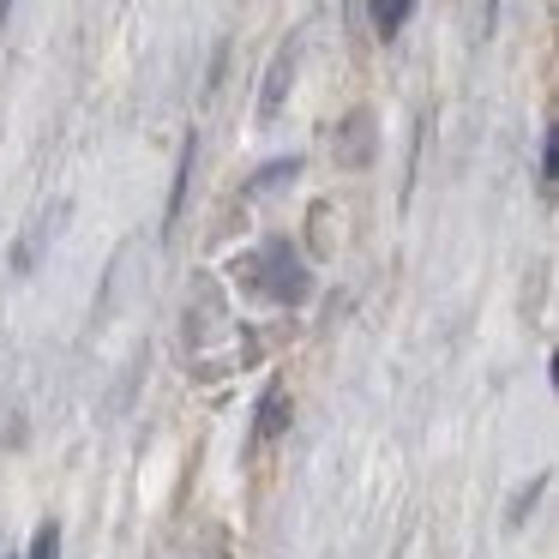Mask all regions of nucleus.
Masks as SVG:
<instances>
[{
	"label": "nucleus",
	"instance_id": "obj_8",
	"mask_svg": "<svg viewBox=\"0 0 559 559\" xmlns=\"http://www.w3.org/2000/svg\"><path fill=\"white\" fill-rule=\"evenodd\" d=\"M349 139H343V163H367V115H349Z\"/></svg>",
	"mask_w": 559,
	"mask_h": 559
},
{
	"label": "nucleus",
	"instance_id": "obj_9",
	"mask_svg": "<svg viewBox=\"0 0 559 559\" xmlns=\"http://www.w3.org/2000/svg\"><path fill=\"white\" fill-rule=\"evenodd\" d=\"M7 13H13V0H0V31H7Z\"/></svg>",
	"mask_w": 559,
	"mask_h": 559
},
{
	"label": "nucleus",
	"instance_id": "obj_6",
	"mask_svg": "<svg viewBox=\"0 0 559 559\" xmlns=\"http://www.w3.org/2000/svg\"><path fill=\"white\" fill-rule=\"evenodd\" d=\"M295 175H301V157H283V163H271V169H259L253 181H247V199H259V193H271V187H289Z\"/></svg>",
	"mask_w": 559,
	"mask_h": 559
},
{
	"label": "nucleus",
	"instance_id": "obj_2",
	"mask_svg": "<svg viewBox=\"0 0 559 559\" xmlns=\"http://www.w3.org/2000/svg\"><path fill=\"white\" fill-rule=\"evenodd\" d=\"M283 427H289V385H283V379H271L265 397L253 403V451H265Z\"/></svg>",
	"mask_w": 559,
	"mask_h": 559
},
{
	"label": "nucleus",
	"instance_id": "obj_4",
	"mask_svg": "<svg viewBox=\"0 0 559 559\" xmlns=\"http://www.w3.org/2000/svg\"><path fill=\"white\" fill-rule=\"evenodd\" d=\"M409 13H415V0H367V19H373V31L379 37H397L403 25H409Z\"/></svg>",
	"mask_w": 559,
	"mask_h": 559
},
{
	"label": "nucleus",
	"instance_id": "obj_1",
	"mask_svg": "<svg viewBox=\"0 0 559 559\" xmlns=\"http://www.w3.org/2000/svg\"><path fill=\"white\" fill-rule=\"evenodd\" d=\"M247 283H253L265 301L277 307H301L307 295H313V271H307V259L295 253L289 241H265L253 259H247Z\"/></svg>",
	"mask_w": 559,
	"mask_h": 559
},
{
	"label": "nucleus",
	"instance_id": "obj_7",
	"mask_svg": "<svg viewBox=\"0 0 559 559\" xmlns=\"http://www.w3.org/2000/svg\"><path fill=\"white\" fill-rule=\"evenodd\" d=\"M25 559H61V523H43L37 535H31V547H25Z\"/></svg>",
	"mask_w": 559,
	"mask_h": 559
},
{
	"label": "nucleus",
	"instance_id": "obj_5",
	"mask_svg": "<svg viewBox=\"0 0 559 559\" xmlns=\"http://www.w3.org/2000/svg\"><path fill=\"white\" fill-rule=\"evenodd\" d=\"M535 181H542V199H554L559 187V127H542V157H535Z\"/></svg>",
	"mask_w": 559,
	"mask_h": 559
},
{
	"label": "nucleus",
	"instance_id": "obj_3",
	"mask_svg": "<svg viewBox=\"0 0 559 559\" xmlns=\"http://www.w3.org/2000/svg\"><path fill=\"white\" fill-rule=\"evenodd\" d=\"M289 85H295V49L283 43V49H277V61H271V73H265V97H259V121H277V115H283V97H289Z\"/></svg>",
	"mask_w": 559,
	"mask_h": 559
}]
</instances>
